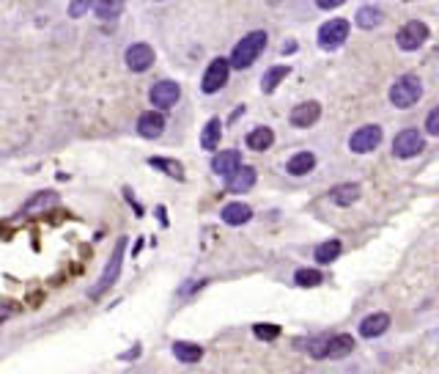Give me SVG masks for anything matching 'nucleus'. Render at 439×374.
I'll return each instance as SVG.
<instances>
[{"label": "nucleus", "mask_w": 439, "mask_h": 374, "mask_svg": "<svg viewBox=\"0 0 439 374\" xmlns=\"http://www.w3.org/2000/svg\"><path fill=\"white\" fill-rule=\"evenodd\" d=\"M239 165H242V157H239V151H233V149L217 151L215 160H212V171L220 173V176H231Z\"/></svg>", "instance_id": "14"}, {"label": "nucleus", "mask_w": 439, "mask_h": 374, "mask_svg": "<svg viewBox=\"0 0 439 374\" xmlns=\"http://www.w3.org/2000/svg\"><path fill=\"white\" fill-rule=\"evenodd\" d=\"M406 3H412V0H406Z\"/></svg>", "instance_id": "34"}, {"label": "nucleus", "mask_w": 439, "mask_h": 374, "mask_svg": "<svg viewBox=\"0 0 439 374\" xmlns=\"http://www.w3.org/2000/svg\"><path fill=\"white\" fill-rule=\"evenodd\" d=\"M379 144H382V127H376V124L360 127V130L349 138V149L355 151V154H368V151L376 149Z\"/></svg>", "instance_id": "7"}, {"label": "nucleus", "mask_w": 439, "mask_h": 374, "mask_svg": "<svg viewBox=\"0 0 439 374\" xmlns=\"http://www.w3.org/2000/svg\"><path fill=\"white\" fill-rule=\"evenodd\" d=\"M151 64H154V50H151V44L138 42V44H132V47L127 50V67H129L132 72H146V69H151Z\"/></svg>", "instance_id": "10"}, {"label": "nucleus", "mask_w": 439, "mask_h": 374, "mask_svg": "<svg viewBox=\"0 0 439 374\" xmlns=\"http://www.w3.org/2000/svg\"><path fill=\"white\" fill-rule=\"evenodd\" d=\"M294 281H296L299 287H319V284L324 281V275H321L319 270H296Z\"/></svg>", "instance_id": "29"}, {"label": "nucleus", "mask_w": 439, "mask_h": 374, "mask_svg": "<svg viewBox=\"0 0 439 374\" xmlns=\"http://www.w3.org/2000/svg\"><path fill=\"white\" fill-rule=\"evenodd\" d=\"M426 39H429V28H426V22H420V19H409V22L398 31V36H395V42H398V47H401L404 53L420 50V47L426 44Z\"/></svg>", "instance_id": "4"}, {"label": "nucleus", "mask_w": 439, "mask_h": 374, "mask_svg": "<svg viewBox=\"0 0 439 374\" xmlns=\"http://www.w3.org/2000/svg\"><path fill=\"white\" fill-rule=\"evenodd\" d=\"M148 165H151V168H159V171H165V173H168V176H173V179H184V171H181V165H179L176 160L151 157V160H148Z\"/></svg>", "instance_id": "28"}, {"label": "nucleus", "mask_w": 439, "mask_h": 374, "mask_svg": "<svg viewBox=\"0 0 439 374\" xmlns=\"http://www.w3.org/2000/svg\"><path fill=\"white\" fill-rule=\"evenodd\" d=\"M349 39V22L346 19H330L319 28V47L321 50H338Z\"/></svg>", "instance_id": "5"}, {"label": "nucleus", "mask_w": 439, "mask_h": 374, "mask_svg": "<svg viewBox=\"0 0 439 374\" xmlns=\"http://www.w3.org/2000/svg\"><path fill=\"white\" fill-rule=\"evenodd\" d=\"M93 6H96V0H72V3H69V17H74V19H77V17H85V11L93 8Z\"/></svg>", "instance_id": "31"}, {"label": "nucleus", "mask_w": 439, "mask_h": 374, "mask_svg": "<svg viewBox=\"0 0 439 374\" xmlns=\"http://www.w3.org/2000/svg\"><path fill=\"white\" fill-rule=\"evenodd\" d=\"M173 355H176L181 364H195V361H201L204 350H201L198 344H190V341H176V344H173Z\"/></svg>", "instance_id": "23"}, {"label": "nucleus", "mask_w": 439, "mask_h": 374, "mask_svg": "<svg viewBox=\"0 0 439 374\" xmlns=\"http://www.w3.org/2000/svg\"><path fill=\"white\" fill-rule=\"evenodd\" d=\"M253 333H256L261 341H275V339L280 336V328H278V325H256Z\"/></svg>", "instance_id": "30"}, {"label": "nucleus", "mask_w": 439, "mask_h": 374, "mask_svg": "<svg viewBox=\"0 0 439 374\" xmlns=\"http://www.w3.org/2000/svg\"><path fill=\"white\" fill-rule=\"evenodd\" d=\"M162 130H165V116H162L159 110H148V113H143V116L138 119V133H141L143 138H148V141L159 138Z\"/></svg>", "instance_id": "13"}, {"label": "nucleus", "mask_w": 439, "mask_h": 374, "mask_svg": "<svg viewBox=\"0 0 439 374\" xmlns=\"http://www.w3.org/2000/svg\"><path fill=\"white\" fill-rule=\"evenodd\" d=\"M426 133L429 135H439V105L426 116Z\"/></svg>", "instance_id": "32"}, {"label": "nucleus", "mask_w": 439, "mask_h": 374, "mask_svg": "<svg viewBox=\"0 0 439 374\" xmlns=\"http://www.w3.org/2000/svg\"><path fill=\"white\" fill-rule=\"evenodd\" d=\"M253 185H256V168L250 165H239L231 176H225V187L231 193H247Z\"/></svg>", "instance_id": "11"}, {"label": "nucleus", "mask_w": 439, "mask_h": 374, "mask_svg": "<svg viewBox=\"0 0 439 374\" xmlns=\"http://www.w3.org/2000/svg\"><path fill=\"white\" fill-rule=\"evenodd\" d=\"M151 105H156L159 110H168V108H173L176 102H179V96H181V88H179V83H173V80H159L154 88H151Z\"/></svg>", "instance_id": "9"}, {"label": "nucleus", "mask_w": 439, "mask_h": 374, "mask_svg": "<svg viewBox=\"0 0 439 374\" xmlns=\"http://www.w3.org/2000/svg\"><path fill=\"white\" fill-rule=\"evenodd\" d=\"M267 47V33L264 31H250L244 39H239V44L231 53V67L236 69H247Z\"/></svg>", "instance_id": "1"}, {"label": "nucleus", "mask_w": 439, "mask_h": 374, "mask_svg": "<svg viewBox=\"0 0 439 374\" xmlns=\"http://www.w3.org/2000/svg\"><path fill=\"white\" fill-rule=\"evenodd\" d=\"M382 17H384V14H382L379 6H363V8L357 11V25L370 31V28H376V25L382 22Z\"/></svg>", "instance_id": "25"}, {"label": "nucleus", "mask_w": 439, "mask_h": 374, "mask_svg": "<svg viewBox=\"0 0 439 374\" xmlns=\"http://www.w3.org/2000/svg\"><path fill=\"white\" fill-rule=\"evenodd\" d=\"M228 69H231V58H215V61L209 64V69L204 72V83H201L204 94L220 91V88L228 83Z\"/></svg>", "instance_id": "8"}, {"label": "nucleus", "mask_w": 439, "mask_h": 374, "mask_svg": "<svg viewBox=\"0 0 439 374\" xmlns=\"http://www.w3.org/2000/svg\"><path fill=\"white\" fill-rule=\"evenodd\" d=\"M220 138H222V124H220L217 119H209L206 127H204V133H201V146L206 151H215Z\"/></svg>", "instance_id": "22"}, {"label": "nucleus", "mask_w": 439, "mask_h": 374, "mask_svg": "<svg viewBox=\"0 0 439 374\" xmlns=\"http://www.w3.org/2000/svg\"><path fill=\"white\" fill-rule=\"evenodd\" d=\"M423 149H426V138H423V133H418V130H404V133H398L395 141H393V154L401 157V160H409V157L420 154Z\"/></svg>", "instance_id": "6"}, {"label": "nucleus", "mask_w": 439, "mask_h": 374, "mask_svg": "<svg viewBox=\"0 0 439 374\" xmlns=\"http://www.w3.org/2000/svg\"><path fill=\"white\" fill-rule=\"evenodd\" d=\"M121 8H124V0H96V6H93L99 19H113L121 14Z\"/></svg>", "instance_id": "27"}, {"label": "nucleus", "mask_w": 439, "mask_h": 374, "mask_svg": "<svg viewBox=\"0 0 439 374\" xmlns=\"http://www.w3.org/2000/svg\"><path fill=\"white\" fill-rule=\"evenodd\" d=\"M420 96H423V85H420V80L415 75L398 77V80L393 83V88H390V102H393L395 108H401V110L412 108Z\"/></svg>", "instance_id": "2"}, {"label": "nucleus", "mask_w": 439, "mask_h": 374, "mask_svg": "<svg viewBox=\"0 0 439 374\" xmlns=\"http://www.w3.org/2000/svg\"><path fill=\"white\" fill-rule=\"evenodd\" d=\"M286 77H289V67H272V69L264 75V80H261V91H264V94H272Z\"/></svg>", "instance_id": "26"}, {"label": "nucleus", "mask_w": 439, "mask_h": 374, "mask_svg": "<svg viewBox=\"0 0 439 374\" xmlns=\"http://www.w3.org/2000/svg\"><path fill=\"white\" fill-rule=\"evenodd\" d=\"M220 215H222V221L228 226H242L253 218V210H250L247 204H239V201H236V204H225Z\"/></svg>", "instance_id": "17"}, {"label": "nucleus", "mask_w": 439, "mask_h": 374, "mask_svg": "<svg viewBox=\"0 0 439 374\" xmlns=\"http://www.w3.org/2000/svg\"><path fill=\"white\" fill-rule=\"evenodd\" d=\"M124 250H127V237H121L118 242H116V250H113V256H110V262H107V267L102 270V278H99V284L91 289V298H102L116 281H118V275H121V264H124Z\"/></svg>", "instance_id": "3"}, {"label": "nucleus", "mask_w": 439, "mask_h": 374, "mask_svg": "<svg viewBox=\"0 0 439 374\" xmlns=\"http://www.w3.org/2000/svg\"><path fill=\"white\" fill-rule=\"evenodd\" d=\"M346 0H316V6L319 8H324V11H330V8H338V6H343Z\"/></svg>", "instance_id": "33"}, {"label": "nucleus", "mask_w": 439, "mask_h": 374, "mask_svg": "<svg viewBox=\"0 0 439 374\" xmlns=\"http://www.w3.org/2000/svg\"><path fill=\"white\" fill-rule=\"evenodd\" d=\"M55 204H58V193H53V190H44V193H36L33 198H28V204L22 207V212H25V215H33V212L50 210V207H55Z\"/></svg>", "instance_id": "18"}, {"label": "nucleus", "mask_w": 439, "mask_h": 374, "mask_svg": "<svg viewBox=\"0 0 439 374\" xmlns=\"http://www.w3.org/2000/svg\"><path fill=\"white\" fill-rule=\"evenodd\" d=\"M319 116H321V105L319 102H302V105H296L292 110V124L294 127H299V130H305V127H313L316 121H319Z\"/></svg>", "instance_id": "12"}, {"label": "nucleus", "mask_w": 439, "mask_h": 374, "mask_svg": "<svg viewBox=\"0 0 439 374\" xmlns=\"http://www.w3.org/2000/svg\"><path fill=\"white\" fill-rule=\"evenodd\" d=\"M313 165H316V157H313L310 151H299V154H294L292 160L286 162V171H289L292 176H305V173L313 171Z\"/></svg>", "instance_id": "19"}, {"label": "nucleus", "mask_w": 439, "mask_h": 374, "mask_svg": "<svg viewBox=\"0 0 439 374\" xmlns=\"http://www.w3.org/2000/svg\"><path fill=\"white\" fill-rule=\"evenodd\" d=\"M387 328H390V316H387L384 311H379V314H370V316L363 319L360 336H363V339H376V336H382Z\"/></svg>", "instance_id": "15"}, {"label": "nucleus", "mask_w": 439, "mask_h": 374, "mask_svg": "<svg viewBox=\"0 0 439 374\" xmlns=\"http://www.w3.org/2000/svg\"><path fill=\"white\" fill-rule=\"evenodd\" d=\"M275 144V133L269 127H256L250 135H247V146L253 151H264Z\"/></svg>", "instance_id": "21"}, {"label": "nucleus", "mask_w": 439, "mask_h": 374, "mask_svg": "<svg viewBox=\"0 0 439 374\" xmlns=\"http://www.w3.org/2000/svg\"><path fill=\"white\" fill-rule=\"evenodd\" d=\"M341 250H343V245H341L338 239L321 242V245L316 248V262H319V264H330V262H335V259L341 256Z\"/></svg>", "instance_id": "24"}, {"label": "nucleus", "mask_w": 439, "mask_h": 374, "mask_svg": "<svg viewBox=\"0 0 439 374\" xmlns=\"http://www.w3.org/2000/svg\"><path fill=\"white\" fill-rule=\"evenodd\" d=\"M355 350V339L349 333H341V336H332L327 341V358H343Z\"/></svg>", "instance_id": "20"}, {"label": "nucleus", "mask_w": 439, "mask_h": 374, "mask_svg": "<svg viewBox=\"0 0 439 374\" xmlns=\"http://www.w3.org/2000/svg\"><path fill=\"white\" fill-rule=\"evenodd\" d=\"M357 198H360V185H355V182L338 185V187L330 190V201L338 204V207H349V204H355Z\"/></svg>", "instance_id": "16"}]
</instances>
